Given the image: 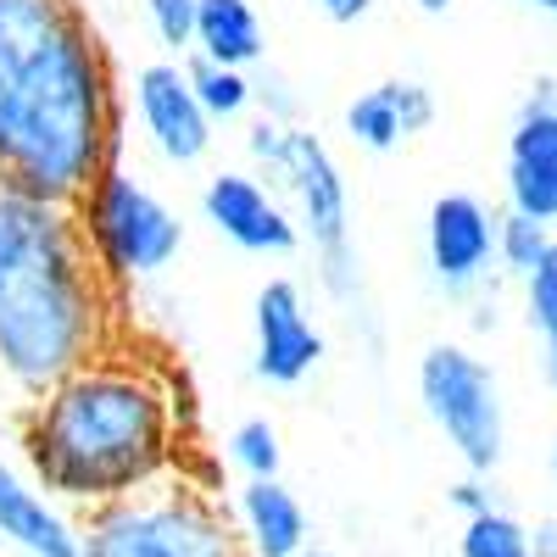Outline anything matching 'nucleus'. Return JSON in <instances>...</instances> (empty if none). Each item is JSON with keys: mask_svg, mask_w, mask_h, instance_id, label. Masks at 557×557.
Here are the masks:
<instances>
[{"mask_svg": "<svg viewBox=\"0 0 557 557\" xmlns=\"http://www.w3.org/2000/svg\"><path fill=\"white\" fill-rule=\"evenodd\" d=\"M128 101L78 0H0V184L73 207Z\"/></svg>", "mask_w": 557, "mask_h": 557, "instance_id": "f257e3e1", "label": "nucleus"}, {"mask_svg": "<svg viewBox=\"0 0 557 557\" xmlns=\"http://www.w3.org/2000/svg\"><path fill=\"white\" fill-rule=\"evenodd\" d=\"M530 7H541V12H557V0H530Z\"/></svg>", "mask_w": 557, "mask_h": 557, "instance_id": "cd10ccee", "label": "nucleus"}, {"mask_svg": "<svg viewBox=\"0 0 557 557\" xmlns=\"http://www.w3.org/2000/svg\"><path fill=\"white\" fill-rule=\"evenodd\" d=\"M173 368L112 346L39 391L17 418L23 474L62 507H112L178 474L190 430L173 412Z\"/></svg>", "mask_w": 557, "mask_h": 557, "instance_id": "f03ea898", "label": "nucleus"}, {"mask_svg": "<svg viewBox=\"0 0 557 557\" xmlns=\"http://www.w3.org/2000/svg\"><path fill=\"white\" fill-rule=\"evenodd\" d=\"M301 557H335V552H318V546H307V552H301Z\"/></svg>", "mask_w": 557, "mask_h": 557, "instance_id": "c85d7f7f", "label": "nucleus"}, {"mask_svg": "<svg viewBox=\"0 0 557 557\" xmlns=\"http://www.w3.org/2000/svg\"><path fill=\"white\" fill-rule=\"evenodd\" d=\"M201 62L251 73L268 57V34L251 0H196V51Z\"/></svg>", "mask_w": 557, "mask_h": 557, "instance_id": "dca6fc26", "label": "nucleus"}, {"mask_svg": "<svg viewBox=\"0 0 557 557\" xmlns=\"http://www.w3.org/2000/svg\"><path fill=\"white\" fill-rule=\"evenodd\" d=\"M418 7H424V12H446V7H451V0H418Z\"/></svg>", "mask_w": 557, "mask_h": 557, "instance_id": "bb28decb", "label": "nucleus"}, {"mask_svg": "<svg viewBox=\"0 0 557 557\" xmlns=\"http://www.w3.org/2000/svg\"><path fill=\"white\" fill-rule=\"evenodd\" d=\"M418 396H424L430 418L441 435L457 446V457L474 474H491L502 462V391L496 374L462 346H430L418 362Z\"/></svg>", "mask_w": 557, "mask_h": 557, "instance_id": "0eeeda50", "label": "nucleus"}, {"mask_svg": "<svg viewBox=\"0 0 557 557\" xmlns=\"http://www.w3.org/2000/svg\"><path fill=\"white\" fill-rule=\"evenodd\" d=\"M552 474H557V446H552Z\"/></svg>", "mask_w": 557, "mask_h": 557, "instance_id": "c756f323", "label": "nucleus"}, {"mask_svg": "<svg viewBox=\"0 0 557 557\" xmlns=\"http://www.w3.org/2000/svg\"><path fill=\"white\" fill-rule=\"evenodd\" d=\"M201 212L207 223L228 246L240 251H257V257H290L301 246V228L290 218V207L278 201L257 173H240V168H223L207 178L201 190Z\"/></svg>", "mask_w": 557, "mask_h": 557, "instance_id": "1a4fd4ad", "label": "nucleus"}, {"mask_svg": "<svg viewBox=\"0 0 557 557\" xmlns=\"http://www.w3.org/2000/svg\"><path fill=\"white\" fill-rule=\"evenodd\" d=\"M228 524L251 557H301L312 541L307 507L285 480H246L235 491V507H228Z\"/></svg>", "mask_w": 557, "mask_h": 557, "instance_id": "ddd939ff", "label": "nucleus"}, {"mask_svg": "<svg viewBox=\"0 0 557 557\" xmlns=\"http://www.w3.org/2000/svg\"><path fill=\"white\" fill-rule=\"evenodd\" d=\"M78 557H240L223 502L190 480H162L78 524Z\"/></svg>", "mask_w": 557, "mask_h": 557, "instance_id": "20e7f679", "label": "nucleus"}, {"mask_svg": "<svg viewBox=\"0 0 557 557\" xmlns=\"http://www.w3.org/2000/svg\"><path fill=\"white\" fill-rule=\"evenodd\" d=\"M128 296L107 285L73 207L0 184V380L28 401L123 346Z\"/></svg>", "mask_w": 557, "mask_h": 557, "instance_id": "7ed1b4c3", "label": "nucleus"}, {"mask_svg": "<svg viewBox=\"0 0 557 557\" xmlns=\"http://www.w3.org/2000/svg\"><path fill=\"white\" fill-rule=\"evenodd\" d=\"M530 323L546 341V368H552V385H557V240L530 268Z\"/></svg>", "mask_w": 557, "mask_h": 557, "instance_id": "aec40b11", "label": "nucleus"}, {"mask_svg": "<svg viewBox=\"0 0 557 557\" xmlns=\"http://www.w3.org/2000/svg\"><path fill=\"white\" fill-rule=\"evenodd\" d=\"M290 196V218L318 251V278L330 296L357 290V257H351V201H346V178L335 151L323 146L312 128H290V162L278 173L273 196Z\"/></svg>", "mask_w": 557, "mask_h": 557, "instance_id": "423d86ee", "label": "nucleus"}, {"mask_svg": "<svg viewBox=\"0 0 557 557\" xmlns=\"http://www.w3.org/2000/svg\"><path fill=\"white\" fill-rule=\"evenodd\" d=\"M507 201L530 223L557 218V84H541L507 139Z\"/></svg>", "mask_w": 557, "mask_h": 557, "instance_id": "9b49d317", "label": "nucleus"}, {"mask_svg": "<svg viewBox=\"0 0 557 557\" xmlns=\"http://www.w3.org/2000/svg\"><path fill=\"white\" fill-rule=\"evenodd\" d=\"M128 112L139 117V134L151 139V151L173 168H190L212 151V123L190 96V78L178 62H146L134 67V84L123 89Z\"/></svg>", "mask_w": 557, "mask_h": 557, "instance_id": "6e6552de", "label": "nucleus"}, {"mask_svg": "<svg viewBox=\"0 0 557 557\" xmlns=\"http://www.w3.org/2000/svg\"><path fill=\"white\" fill-rule=\"evenodd\" d=\"M290 128L296 123H273V117H257L251 128H246V151H251V162H257V178L268 184H278V173H285V162H290Z\"/></svg>", "mask_w": 557, "mask_h": 557, "instance_id": "5701e85b", "label": "nucleus"}, {"mask_svg": "<svg viewBox=\"0 0 557 557\" xmlns=\"http://www.w3.org/2000/svg\"><path fill=\"white\" fill-rule=\"evenodd\" d=\"M151 34L173 51V62H184L196 51V0H146Z\"/></svg>", "mask_w": 557, "mask_h": 557, "instance_id": "4be33fe9", "label": "nucleus"}, {"mask_svg": "<svg viewBox=\"0 0 557 557\" xmlns=\"http://www.w3.org/2000/svg\"><path fill=\"white\" fill-rule=\"evenodd\" d=\"M257 380L268 385H301L318 357H323V335L307 318V296L296 278H268L257 290Z\"/></svg>", "mask_w": 557, "mask_h": 557, "instance_id": "9d476101", "label": "nucleus"}, {"mask_svg": "<svg viewBox=\"0 0 557 557\" xmlns=\"http://www.w3.org/2000/svg\"><path fill=\"white\" fill-rule=\"evenodd\" d=\"M462 557H530V530L513 513L485 507V513H474L469 530H462Z\"/></svg>", "mask_w": 557, "mask_h": 557, "instance_id": "6ab92c4d", "label": "nucleus"}, {"mask_svg": "<svg viewBox=\"0 0 557 557\" xmlns=\"http://www.w3.org/2000/svg\"><path fill=\"white\" fill-rule=\"evenodd\" d=\"M368 7H374V0H318V12L335 17V23H357V17H368Z\"/></svg>", "mask_w": 557, "mask_h": 557, "instance_id": "393cba45", "label": "nucleus"}, {"mask_svg": "<svg viewBox=\"0 0 557 557\" xmlns=\"http://www.w3.org/2000/svg\"><path fill=\"white\" fill-rule=\"evenodd\" d=\"M251 96L262 101V117H273V123H290L296 117V96H290V84L278 78V73L251 78Z\"/></svg>", "mask_w": 557, "mask_h": 557, "instance_id": "b1692460", "label": "nucleus"}, {"mask_svg": "<svg viewBox=\"0 0 557 557\" xmlns=\"http://www.w3.org/2000/svg\"><path fill=\"white\" fill-rule=\"evenodd\" d=\"M496 251V223L474 196H441L430 207V268L446 290H469Z\"/></svg>", "mask_w": 557, "mask_h": 557, "instance_id": "4468645a", "label": "nucleus"}, {"mask_svg": "<svg viewBox=\"0 0 557 557\" xmlns=\"http://www.w3.org/2000/svg\"><path fill=\"white\" fill-rule=\"evenodd\" d=\"M546 223H530V218H519V212H507L502 223H496V257L513 268V273H524L530 278V268L546 257Z\"/></svg>", "mask_w": 557, "mask_h": 557, "instance_id": "412c9836", "label": "nucleus"}, {"mask_svg": "<svg viewBox=\"0 0 557 557\" xmlns=\"http://www.w3.org/2000/svg\"><path fill=\"white\" fill-rule=\"evenodd\" d=\"M0 541L23 557H78V519L45 496L23 469L0 462Z\"/></svg>", "mask_w": 557, "mask_h": 557, "instance_id": "f8f14e48", "label": "nucleus"}, {"mask_svg": "<svg viewBox=\"0 0 557 557\" xmlns=\"http://www.w3.org/2000/svg\"><path fill=\"white\" fill-rule=\"evenodd\" d=\"M178 67H184V78H190V96H196V107L207 112L212 128L251 112V101H257V96H251V73L218 67V62H201V57H184Z\"/></svg>", "mask_w": 557, "mask_h": 557, "instance_id": "f3484780", "label": "nucleus"}, {"mask_svg": "<svg viewBox=\"0 0 557 557\" xmlns=\"http://www.w3.org/2000/svg\"><path fill=\"white\" fill-rule=\"evenodd\" d=\"M430 117H435V101H430L424 84L385 78L374 89H362V96L346 107V134L357 139V146H368V151H391L396 139L430 128Z\"/></svg>", "mask_w": 557, "mask_h": 557, "instance_id": "2eb2a0df", "label": "nucleus"}, {"mask_svg": "<svg viewBox=\"0 0 557 557\" xmlns=\"http://www.w3.org/2000/svg\"><path fill=\"white\" fill-rule=\"evenodd\" d=\"M451 502H457V507H462V513H469V519H474V513H485V507H491V502H485V491H480L474 480L451 485Z\"/></svg>", "mask_w": 557, "mask_h": 557, "instance_id": "a878e982", "label": "nucleus"}, {"mask_svg": "<svg viewBox=\"0 0 557 557\" xmlns=\"http://www.w3.org/2000/svg\"><path fill=\"white\" fill-rule=\"evenodd\" d=\"M73 218L107 285L123 296L139 278H157L184 246V218L128 162H107L89 178V190L73 201Z\"/></svg>", "mask_w": 557, "mask_h": 557, "instance_id": "39448f33", "label": "nucleus"}, {"mask_svg": "<svg viewBox=\"0 0 557 557\" xmlns=\"http://www.w3.org/2000/svg\"><path fill=\"white\" fill-rule=\"evenodd\" d=\"M223 462L240 469L246 480H278V462H285V446H278V430L268 418H240L223 441Z\"/></svg>", "mask_w": 557, "mask_h": 557, "instance_id": "a211bd4d", "label": "nucleus"}]
</instances>
